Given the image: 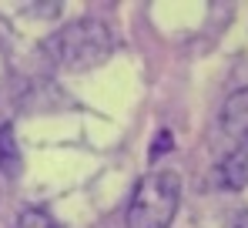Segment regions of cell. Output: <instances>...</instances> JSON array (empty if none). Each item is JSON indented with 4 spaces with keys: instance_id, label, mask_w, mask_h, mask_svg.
Instances as JSON below:
<instances>
[{
    "instance_id": "obj_3",
    "label": "cell",
    "mask_w": 248,
    "mask_h": 228,
    "mask_svg": "<svg viewBox=\"0 0 248 228\" xmlns=\"http://www.w3.org/2000/svg\"><path fill=\"white\" fill-rule=\"evenodd\" d=\"M221 128H225L228 138L248 145V87L228 94V101L221 108Z\"/></svg>"
},
{
    "instance_id": "obj_7",
    "label": "cell",
    "mask_w": 248,
    "mask_h": 228,
    "mask_svg": "<svg viewBox=\"0 0 248 228\" xmlns=\"http://www.w3.org/2000/svg\"><path fill=\"white\" fill-rule=\"evenodd\" d=\"M165 151H171V134L161 131V134H158V145H155V151H151V158H158V154H165Z\"/></svg>"
},
{
    "instance_id": "obj_8",
    "label": "cell",
    "mask_w": 248,
    "mask_h": 228,
    "mask_svg": "<svg viewBox=\"0 0 248 228\" xmlns=\"http://www.w3.org/2000/svg\"><path fill=\"white\" fill-rule=\"evenodd\" d=\"M235 228H248V212H242V215L235 218Z\"/></svg>"
},
{
    "instance_id": "obj_1",
    "label": "cell",
    "mask_w": 248,
    "mask_h": 228,
    "mask_svg": "<svg viewBox=\"0 0 248 228\" xmlns=\"http://www.w3.org/2000/svg\"><path fill=\"white\" fill-rule=\"evenodd\" d=\"M44 54L64 67V71H74V74H84V71H94L101 67L111 54H114V34L104 20L97 17H81V20H71L64 24L57 34H50L47 44H44Z\"/></svg>"
},
{
    "instance_id": "obj_2",
    "label": "cell",
    "mask_w": 248,
    "mask_h": 228,
    "mask_svg": "<svg viewBox=\"0 0 248 228\" xmlns=\"http://www.w3.org/2000/svg\"><path fill=\"white\" fill-rule=\"evenodd\" d=\"M181 208V178L171 168L148 171L127 205V228H171Z\"/></svg>"
},
{
    "instance_id": "obj_4",
    "label": "cell",
    "mask_w": 248,
    "mask_h": 228,
    "mask_svg": "<svg viewBox=\"0 0 248 228\" xmlns=\"http://www.w3.org/2000/svg\"><path fill=\"white\" fill-rule=\"evenodd\" d=\"M218 181L228 191H242L248 185V148H235L232 154L221 158L218 164Z\"/></svg>"
},
{
    "instance_id": "obj_6",
    "label": "cell",
    "mask_w": 248,
    "mask_h": 228,
    "mask_svg": "<svg viewBox=\"0 0 248 228\" xmlns=\"http://www.w3.org/2000/svg\"><path fill=\"white\" fill-rule=\"evenodd\" d=\"M17 228H61V225H57L44 208H27V212H20Z\"/></svg>"
},
{
    "instance_id": "obj_5",
    "label": "cell",
    "mask_w": 248,
    "mask_h": 228,
    "mask_svg": "<svg viewBox=\"0 0 248 228\" xmlns=\"http://www.w3.org/2000/svg\"><path fill=\"white\" fill-rule=\"evenodd\" d=\"M0 171H3V178H20V171H24L14 124H0Z\"/></svg>"
}]
</instances>
